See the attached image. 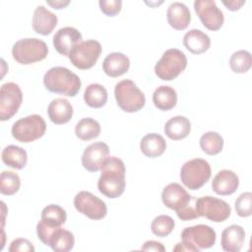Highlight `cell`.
I'll return each mask as SVG.
<instances>
[{
	"instance_id": "obj_1",
	"label": "cell",
	"mask_w": 252,
	"mask_h": 252,
	"mask_svg": "<svg viewBox=\"0 0 252 252\" xmlns=\"http://www.w3.org/2000/svg\"><path fill=\"white\" fill-rule=\"evenodd\" d=\"M100 172L97 181L98 191L109 199L120 197L126 185V169L123 160L116 157H108L103 162Z\"/></svg>"
},
{
	"instance_id": "obj_2",
	"label": "cell",
	"mask_w": 252,
	"mask_h": 252,
	"mask_svg": "<svg viewBox=\"0 0 252 252\" xmlns=\"http://www.w3.org/2000/svg\"><path fill=\"white\" fill-rule=\"evenodd\" d=\"M43 85L47 91L66 96H75L82 86L81 79L66 67L55 66L43 76Z\"/></svg>"
},
{
	"instance_id": "obj_3",
	"label": "cell",
	"mask_w": 252,
	"mask_h": 252,
	"mask_svg": "<svg viewBox=\"0 0 252 252\" xmlns=\"http://www.w3.org/2000/svg\"><path fill=\"white\" fill-rule=\"evenodd\" d=\"M48 53L46 43L35 37L22 38L12 47L13 58L22 65H29L43 60Z\"/></svg>"
},
{
	"instance_id": "obj_4",
	"label": "cell",
	"mask_w": 252,
	"mask_h": 252,
	"mask_svg": "<svg viewBox=\"0 0 252 252\" xmlns=\"http://www.w3.org/2000/svg\"><path fill=\"white\" fill-rule=\"evenodd\" d=\"M114 96L118 106L129 113L141 110L146 103L144 93L131 80L118 82L114 88Z\"/></svg>"
},
{
	"instance_id": "obj_5",
	"label": "cell",
	"mask_w": 252,
	"mask_h": 252,
	"mask_svg": "<svg viewBox=\"0 0 252 252\" xmlns=\"http://www.w3.org/2000/svg\"><path fill=\"white\" fill-rule=\"evenodd\" d=\"M187 67L185 54L177 48L165 50L161 58L155 65L156 75L163 81L176 79Z\"/></svg>"
},
{
	"instance_id": "obj_6",
	"label": "cell",
	"mask_w": 252,
	"mask_h": 252,
	"mask_svg": "<svg viewBox=\"0 0 252 252\" xmlns=\"http://www.w3.org/2000/svg\"><path fill=\"white\" fill-rule=\"evenodd\" d=\"M211 174V165L206 159L193 158L182 165L180 179L188 189L198 190L209 181Z\"/></svg>"
},
{
	"instance_id": "obj_7",
	"label": "cell",
	"mask_w": 252,
	"mask_h": 252,
	"mask_svg": "<svg viewBox=\"0 0 252 252\" xmlns=\"http://www.w3.org/2000/svg\"><path fill=\"white\" fill-rule=\"evenodd\" d=\"M46 130L44 119L38 114H32L17 120L11 129L14 139L21 143H31L41 138Z\"/></svg>"
},
{
	"instance_id": "obj_8",
	"label": "cell",
	"mask_w": 252,
	"mask_h": 252,
	"mask_svg": "<svg viewBox=\"0 0 252 252\" xmlns=\"http://www.w3.org/2000/svg\"><path fill=\"white\" fill-rule=\"evenodd\" d=\"M182 243L189 252H199L201 249L211 248L215 245L216 231L207 224H196L185 227L181 232Z\"/></svg>"
},
{
	"instance_id": "obj_9",
	"label": "cell",
	"mask_w": 252,
	"mask_h": 252,
	"mask_svg": "<svg viewBox=\"0 0 252 252\" xmlns=\"http://www.w3.org/2000/svg\"><path fill=\"white\" fill-rule=\"evenodd\" d=\"M101 44L94 39L81 41L69 53L70 62L78 69H91L101 54Z\"/></svg>"
},
{
	"instance_id": "obj_10",
	"label": "cell",
	"mask_w": 252,
	"mask_h": 252,
	"mask_svg": "<svg viewBox=\"0 0 252 252\" xmlns=\"http://www.w3.org/2000/svg\"><path fill=\"white\" fill-rule=\"evenodd\" d=\"M195 209L199 217H205L214 222L226 220L231 213V208L225 201L212 196L197 199Z\"/></svg>"
},
{
	"instance_id": "obj_11",
	"label": "cell",
	"mask_w": 252,
	"mask_h": 252,
	"mask_svg": "<svg viewBox=\"0 0 252 252\" xmlns=\"http://www.w3.org/2000/svg\"><path fill=\"white\" fill-rule=\"evenodd\" d=\"M23 101V94L20 87L9 82L3 84L0 89V120L11 119L19 110Z\"/></svg>"
},
{
	"instance_id": "obj_12",
	"label": "cell",
	"mask_w": 252,
	"mask_h": 252,
	"mask_svg": "<svg viewBox=\"0 0 252 252\" xmlns=\"http://www.w3.org/2000/svg\"><path fill=\"white\" fill-rule=\"evenodd\" d=\"M76 210L91 220H101L107 214L104 201L89 191H80L74 198Z\"/></svg>"
},
{
	"instance_id": "obj_13",
	"label": "cell",
	"mask_w": 252,
	"mask_h": 252,
	"mask_svg": "<svg viewBox=\"0 0 252 252\" xmlns=\"http://www.w3.org/2000/svg\"><path fill=\"white\" fill-rule=\"evenodd\" d=\"M194 9L205 28L210 31L220 30L224 22L222 11L214 0H196Z\"/></svg>"
},
{
	"instance_id": "obj_14",
	"label": "cell",
	"mask_w": 252,
	"mask_h": 252,
	"mask_svg": "<svg viewBox=\"0 0 252 252\" xmlns=\"http://www.w3.org/2000/svg\"><path fill=\"white\" fill-rule=\"evenodd\" d=\"M161 200L165 207L173 211L178 212L192 202L195 199L178 183H169L166 185L161 192Z\"/></svg>"
},
{
	"instance_id": "obj_15",
	"label": "cell",
	"mask_w": 252,
	"mask_h": 252,
	"mask_svg": "<svg viewBox=\"0 0 252 252\" xmlns=\"http://www.w3.org/2000/svg\"><path fill=\"white\" fill-rule=\"evenodd\" d=\"M109 148L103 142H95L88 146L82 155V165L91 172L100 170L103 162L108 158Z\"/></svg>"
},
{
	"instance_id": "obj_16",
	"label": "cell",
	"mask_w": 252,
	"mask_h": 252,
	"mask_svg": "<svg viewBox=\"0 0 252 252\" xmlns=\"http://www.w3.org/2000/svg\"><path fill=\"white\" fill-rule=\"evenodd\" d=\"M82 33L73 27L59 29L53 35V45L58 53L69 56L70 51L75 45L82 41Z\"/></svg>"
},
{
	"instance_id": "obj_17",
	"label": "cell",
	"mask_w": 252,
	"mask_h": 252,
	"mask_svg": "<svg viewBox=\"0 0 252 252\" xmlns=\"http://www.w3.org/2000/svg\"><path fill=\"white\" fill-rule=\"evenodd\" d=\"M57 16L40 5L34 9L32 16V29L36 33L42 35H48L52 32L57 25Z\"/></svg>"
},
{
	"instance_id": "obj_18",
	"label": "cell",
	"mask_w": 252,
	"mask_h": 252,
	"mask_svg": "<svg viewBox=\"0 0 252 252\" xmlns=\"http://www.w3.org/2000/svg\"><path fill=\"white\" fill-rule=\"evenodd\" d=\"M239 185V178L235 172L229 169L220 170L212 181V188L215 193L221 196L233 194Z\"/></svg>"
},
{
	"instance_id": "obj_19",
	"label": "cell",
	"mask_w": 252,
	"mask_h": 252,
	"mask_svg": "<svg viewBox=\"0 0 252 252\" xmlns=\"http://www.w3.org/2000/svg\"><path fill=\"white\" fill-rule=\"evenodd\" d=\"M166 19L171 28L177 31H183L191 22V13L184 3L173 2L167 8Z\"/></svg>"
},
{
	"instance_id": "obj_20",
	"label": "cell",
	"mask_w": 252,
	"mask_h": 252,
	"mask_svg": "<svg viewBox=\"0 0 252 252\" xmlns=\"http://www.w3.org/2000/svg\"><path fill=\"white\" fill-rule=\"evenodd\" d=\"M245 230L238 224H231L221 232V248L226 252H239L244 244Z\"/></svg>"
},
{
	"instance_id": "obj_21",
	"label": "cell",
	"mask_w": 252,
	"mask_h": 252,
	"mask_svg": "<svg viewBox=\"0 0 252 252\" xmlns=\"http://www.w3.org/2000/svg\"><path fill=\"white\" fill-rule=\"evenodd\" d=\"M130 68V59L121 52L109 53L102 62L103 72L111 77L116 78L125 74Z\"/></svg>"
},
{
	"instance_id": "obj_22",
	"label": "cell",
	"mask_w": 252,
	"mask_h": 252,
	"mask_svg": "<svg viewBox=\"0 0 252 252\" xmlns=\"http://www.w3.org/2000/svg\"><path fill=\"white\" fill-rule=\"evenodd\" d=\"M47 114L50 121L56 125L69 122L73 116V106L66 98L52 99L47 107Z\"/></svg>"
},
{
	"instance_id": "obj_23",
	"label": "cell",
	"mask_w": 252,
	"mask_h": 252,
	"mask_svg": "<svg viewBox=\"0 0 252 252\" xmlns=\"http://www.w3.org/2000/svg\"><path fill=\"white\" fill-rule=\"evenodd\" d=\"M183 44L193 54H202L211 46V38L201 30L192 29L183 36Z\"/></svg>"
},
{
	"instance_id": "obj_24",
	"label": "cell",
	"mask_w": 252,
	"mask_h": 252,
	"mask_svg": "<svg viewBox=\"0 0 252 252\" xmlns=\"http://www.w3.org/2000/svg\"><path fill=\"white\" fill-rule=\"evenodd\" d=\"M191 131V123L185 116L176 115L170 118L164 125L165 135L174 141L186 138Z\"/></svg>"
},
{
	"instance_id": "obj_25",
	"label": "cell",
	"mask_w": 252,
	"mask_h": 252,
	"mask_svg": "<svg viewBox=\"0 0 252 252\" xmlns=\"http://www.w3.org/2000/svg\"><path fill=\"white\" fill-rule=\"evenodd\" d=\"M141 152L148 158H158L166 149V142L163 137L157 133H150L144 136L140 142Z\"/></svg>"
},
{
	"instance_id": "obj_26",
	"label": "cell",
	"mask_w": 252,
	"mask_h": 252,
	"mask_svg": "<svg viewBox=\"0 0 252 252\" xmlns=\"http://www.w3.org/2000/svg\"><path fill=\"white\" fill-rule=\"evenodd\" d=\"M153 102L159 110H170L177 103V94L170 86H159L153 94Z\"/></svg>"
},
{
	"instance_id": "obj_27",
	"label": "cell",
	"mask_w": 252,
	"mask_h": 252,
	"mask_svg": "<svg viewBox=\"0 0 252 252\" xmlns=\"http://www.w3.org/2000/svg\"><path fill=\"white\" fill-rule=\"evenodd\" d=\"M2 161L15 169H23L27 165V152L16 145H9L4 148L1 155Z\"/></svg>"
},
{
	"instance_id": "obj_28",
	"label": "cell",
	"mask_w": 252,
	"mask_h": 252,
	"mask_svg": "<svg viewBox=\"0 0 252 252\" xmlns=\"http://www.w3.org/2000/svg\"><path fill=\"white\" fill-rule=\"evenodd\" d=\"M84 100L90 107L100 108L107 101V91L100 84H90L84 92Z\"/></svg>"
},
{
	"instance_id": "obj_29",
	"label": "cell",
	"mask_w": 252,
	"mask_h": 252,
	"mask_svg": "<svg viewBox=\"0 0 252 252\" xmlns=\"http://www.w3.org/2000/svg\"><path fill=\"white\" fill-rule=\"evenodd\" d=\"M75 237L73 233L62 227L57 228L51 236L49 246L55 252H68L73 249Z\"/></svg>"
},
{
	"instance_id": "obj_30",
	"label": "cell",
	"mask_w": 252,
	"mask_h": 252,
	"mask_svg": "<svg viewBox=\"0 0 252 252\" xmlns=\"http://www.w3.org/2000/svg\"><path fill=\"white\" fill-rule=\"evenodd\" d=\"M75 134L82 141H90L95 139L100 134V125L94 118H83L76 124Z\"/></svg>"
},
{
	"instance_id": "obj_31",
	"label": "cell",
	"mask_w": 252,
	"mask_h": 252,
	"mask_svg": "<svg viewBox=\"0 0 252 252\" xmlns=\"http://www.w3.org/2000/svg\"><path fill=\"white\" fill-rule=\"evenodd\" d=\"M66 220H67L66 211L58 205H55V204L47 205L41 211L40 220L46 223L47 225L58 227L64 224L66 222Z\"/></svg>"
},
{
	"instance_id": "obj_32",
	"label": "cell",
	"mask_w": 252,
	"mask_h": 252,
	"mask_svg": "<svg viewBox=\"0 0 252 252\" xmlns=\"http://www.w3.org/2000/svg\"><path fill=\"white\" fill-rule=\"evenodd\" d=\"M200 147L207 155L216 156L222 151L223 139L219 133L209 131L201 136Z\"/></svg>"
},
{
	"instance_id": "obj_33",
	"label": "cell",
	"mask_w": 252,
	"mask_h": 252,
	"mask_svg": "<svg viewBox=\"0 0 252 252\" xmlns=\"http://www.w3.org/2000/svg\"><path fill=\"white\" fill-rule=\"evenodd\" d=\"M252 64L251 54L247 50H237L232 53L229 58V66L232 72L237 74L246 73Z\"/></svg>"
},
{
	"instance_id": "obj_34",
	"label": "cell",
	"mask_w": 252,
	"mask_h": 252,
	"mask_svg": "<svg viewBox=\"0 0 252 252\" xmlns=\"http://www.w3.org/2000/svg\"><path fill=\"white\" fill-rule=\"evenodd\" d=\"M21 186V179L19 175L13 171L4 170L0 176V192L6 196L16 194Z\"/></svg>"
},
{
	"instance_id": "obj_35",
	"label": "cell",
	"mask_w": 252,
	"mask_h": 252,
	"mask_svg": "<svg viewBox=\"0 0 252 252\" xmlns=\"http://www.w3.org/2000/svg\"><path fill=\"white\" fill-rule=\"evenodd\" d=\"M175 226L174 220L167 215L156 217L151 223L152 232L158 237L168 236Z\"/></svg>"
},
{
	"instance_id": "obj_36",
	"label": "cell",
	"mask_w": 252,
	"mask_h": 252,
	"mask_svg": "<svg viewBox=\"0 0 252 252\" xmlns=\"http://www.w3.org/2000/svg\"><path fill=\"white\" fill-rule=\"evenodd\" d=\"M236 214L241 218H247L252 215V193L244 192L239 195L235 201Z\"/></svg>"
},
{
	"instance_id": "obj_37",
	"label": "cell",
	"mask_w": 252,
	"mask_h": 252,
	"mask_svg": "<svg viewBox=\"0 0 252 252\" xmlns=\"http://www.w3.org/2000/svg\"><path fill=\"white\" fill-rule=\"evenodd\" d=\"M98 5L100 11L108 16L114 17L120 13L122 9V1L121 0H99Z\"/></svg>"
},
{
	"instance_id": "obj_38",
	"label": "cell",
	"mask_w": 252,
	"mask_h": 252,
	"mask_svg": "<svg viewBox=\"0 0 252 252\" xmlns=\"http://www.w3.org/2000/svg\"><path fill=\"white\" fill-rule=\"evenodd\" d=\"M10 252H33L34 247L29 239L26 238H16L14 239L10 246Z\"/></svg>"
},
{
	"instance_id": "obj_39",
	"label": "cell",
	"mask_w": 252,
	"mask_h": 252,
	"mask_svg": "<svg viewBox=\"0 0 252 252\" xmlns=\"http://www.w3.org/2000/svg\"><path fill=\"white\" fill-rule=\"evenodd\" d=\"M143 251H157V252H164L165 247L158 241L155 240H148L144 243L141 248Z\"/></svg>"
},
{
	"instance_id": "obj_40",
	"label": "cell",
	"mask_w": 252,
	"mask_h": 252,
	"mask_svg": "<svg viewBox=\"0 0 252 252\" xmlns=\"http://www.w3.org/2000/svg\"><path fill=\"white\" fill-rule=\"evenodd\" d=\"M222 4L229 10V11H237L239 10L244 4V0H229V1H222Z\"/></svg>"
},
{
	"instance_id": "obj_41",
	"label": "cell",
	"mask_w": 252,
	"mask_h": 252,
	"mask_svg": "<svg viewBox=\"0 0 252 252\" xmlns=\"http://www.w3.org/2000/svg\"><path fill=\"white\" fill-rule=\"evenodd\" d=\"M46 3H47V5L51 6L52 8L60 10V9L66 8L70 4V1L69 0H55V1H46Z\"/></svg>"
}]
</instances>
